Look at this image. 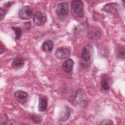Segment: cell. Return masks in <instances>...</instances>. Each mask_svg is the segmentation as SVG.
Returning a JSON list of instances; mask_svg holds the SVG:
<instances>
[{
  "label": "cell",
  "instance_id": "30bf717a",
  "mask_svg": "<svg viewBox=\"0 0 125 125\" xmlns=\"http://www.w3.org/2000/svg\"><path fill=\"white\" fill-rule=\"evenodd\" d=\"M70 113L71 111L70 108L68 106H65L60 112L59 119V121L63 122L67 121L70 116Z\"/></svg>",
  "mask_w": 125,
  "mask_h": 125
},
{
  "label": "cell",
  "instance_id": "5bb4252c",
  "mask_svg": "<svg viewBox=\"0 0 125 125\" xmlns=\"http://www.w3.org/2000/svg\"><path fill=\"white\" fill-rule=\"evenodd\" d=\"M24 61L21 58H16L12 62L11 66L16 69H19L23 66Z\"/></svg>",
  "mask_w": 125,
  "mask_h": 125
},
{
  "label": "cell",
  "instance_id": "277c9868",
  "mask_svg": "<svg viewBox=\"0 0 125 125\" xmlns=\"http://www.w3.org/2000/svg\"><path fill=\"white\" fill-rule=\"evenodd\" d=\"M68 4L66 2H62L59 3L56 9L57 15L60 16H65L68 14Z\"/></svg>",
  "mask_w": 125,
  "mask_h": 125
},
{
  "label": "cell",
  "instance_id": "d6986e66",
  "mask_svg": "<svg viewBox=\"0 0 125 125\" xmlns=\"http://www.w3.org/2000/svg\"><path fill=\"white\" fill-rule=\"evenodd\" d=\"M6 14V10L2 8V7L0 8V21L2 20L4 18L5 15Z\"/></svg>",
  "mask_w": 125,
  "mask_h": 125
},
{
  "label": "cell",
  "instance_id": "5b68a950",
  "mask_svg": "<svg viewBox=\"0 0 125 125\" xmlns=\"http://www.w3.org/2000/svg\"><path fill=\"white\" fill-rule=\"evenodd\" d=\"M33 15V12L31 8L28 6L22 7L19 11V17L23 20H28L30 19Z\"/></svg>",
  "mask_w": 125,
  "mask_h": 125
},
{
  "label": "cell",
  "instance_id": "7a4b0ae2",
  "mask_svg": "<svg viewBox=\"0 0 125 125\" xmlns=\"http://www.w3.org/2000/svg\"><path fill=\"white\" fill-rule=\"evenodd\" d=\"M71 13L76 18H81L83 16V4L82 0H74L71 2Z\"/></svg>",
  "mask_w": 125,
  "mask_h": 125
},
{
  "label": "cell",
  "instance_id": "9c48e42d",
  "mask_svg": "<svg viewBox=\"0 0 125 125\" xmlns=\"http://www.w3.org/2000/svg\"><path fill=\"white\" fill-rule=\"evenodd\" d=\"M103 10L107 13L115 14L118 13L119 7L115 3H109L105 4L104 6Z\"/></svg>",
  "mask_w": 125,
  "mask_h": 125
},
{
  "label": "cell",
  "instance_id": "7c38bea8",
  "mask_svg": "<svg viewBox=\"0 0 125 125\" xmlns=\"http://www.w3.org/2000/svg\"><path fill=\"white\" fill-rule=\"evenodd\" d=\"M74 63V62L71 59L66 60L62 64V68L63 70L67 73L71 72L73 69Z\"/></svg>",
  "mask_w": 125,
  "mask_h": 125
},
{
  "label": "cell",
  "instance_id": "44dd1931",
  "mask_svg": "<svg viewBox=\"0 0 125 125\" xmlns=\"http://www.w3.org/2000/svg\"><path fill=\"white\" fill-rule=\"evenodd\" d=\"M0 54H2V52H3V51H4V50L2 49V46H1V45H0Z\"/></svg>",
  "mask_w": 125,
  "mask_h": 125
},
{
  "label": "cell",
  "instance_id": "4fadbf2b",
  "mask_svg": "<svg viewBox=\"0 0 125 125\" xmlns=\"http://www.w3.org/2000/svg\"><path fill=\"white\" fill-rule=\"evenodd\" d=\"M53 42L50 40L45 41L42 46V50L46 53H50L53 49Z\"/></svg>",
  "mask_w": 125,
  "mask_h": 125
},
{
  "label": "cell",
  "instance_id": "e0dca14e",
  "mask_svg": "<svg viewBox=\"0 0 125 125\" xmlns=\"http://www.w3.org/2000/svg\"><path fill=\"white\" fill-rule=\"evenodd\" d=\"M118 57L122 59L125 58V48L124 47H121L118 52Z\"/></svg>",
  "mask_w": 125,
  "mask_h": 125
},
{
  "label": "cell",
  "instance_id": "3957f363",
  "mask_svg": "<svg viewBox=\"0 0 125 125\" xmlns=\"http://www.w3.org/2000/svg\"><path fill=\"white\" fill-rule=\"evenodd\" d=\"M85 98V96L83 90H78L74 95V96L70 98V103H71L73 105H77L81 104L83 102Z\"/></svg>",
  "mask_w": 125,
  "mask_h": 125
},
{
  "label": "cell",
  "instance_id": "8992f818",
  "mask_svg": "<svg viewBox=\"0 0 125 125\" xmlns=\"http://www.w3.org/2000/svg\"><path fill=\"white\" fill-rule=\"evenodd\" d=\"M70 55V50L65 47H61L57 49L55 52L56 57L61 60L66 59L68 58Z\"/></svg>",
  "mask_w": 125,
  "mask_h": 125
},
{
  "label": "cell",
  "instance_id": "2e32d148",
  "mask_svg": "<svg viewBox=\"0 0 125 125\" xmlns=\"http://www.w3.org/2000/svg\"><path fill=\"white\" fill-rule=\"evenodd\" d=\"M12 29L13 30V31L15 32V40H19L21 35L22 32L21 30L20 27H12Z\"/></svg>",
  "mask_w": 125,
  "mask_h": 125
},
{
  "label": "cell",
  "instance_id": "8fae6325",
  "mask_svg": "<svg viewBox=\"0 0 125 125\" xmlns=\"http://www.w3.org/2000/svg\"><path fill=\"white\" fill-rule=\"evenodd\" d=\"M14 96L19 103L24 104L27 101L28 94L25 91L18 90L14 92Z\"/></svg>",
  "mask_w": 125,
  "mask_h": 125
},
{
  "label": "cell",
  "instance_id": "ba28073f",
  "mask_svg": "<svg viewBox=\"0 0 125 125\" xmlns=\"http://www.w3.org/2000/svg\"><path fill=\"white\" fill-rule=\"evenodd\" d=\"M46 18L39 11H37L33 16V22L36 26H40L42 24L46 21Z\"/></svg>",
  "mask_w": 125,
  "mask_h": 125
},
{
  "label": "cell",
  "instance_id": "6da1fadb",
  "mask_svg": "<svg viewBox=\"0 0 125 125\" xmlns=\"http://www.w3.org/2000/svg\"><path fill=\"white\" fill-rule=\"evenodd\" d=\"M92 51V47L90 45H86L83 47L80 59V64L82 67L86 68L89 66L91 62Z\"/></svg>",
  "mask_w": 125,
  "mask_h": 125
},
{
  "label": "cell",
  "instance_id": "ffe728a7",
  "mask_svg": "<svg viewBox=\"0 0 125 125\" xmlns=\"http://www.w3.org/2000/svg\"><path fill=\"white\" fill-rule=\"evenodd\" d=\"M113 122L109 119H105L101 121L100 125H113Z\"/></svg>",
  "mask_w": 125,
  "mask_h": 125
},
{
  "label": "cell",
  "instance_id": "52a82bcc",
  "mask_svg": "<svg viewBox=\"0 0 125 125\" xmlns=\"http://www.w3.org/2000/svg\"><path fill=\"white\" fill-rule=\"evenodd\" d=\"M112 84L111 79L108 75H104L102 77L101 81V85L103 90L108 91L110 89Z\"/></svg>",
  "mask_w": 125,
  "mask_h": 125
},
{
  "label": "cell",
  "instance_id": "ac0fdd59",
  "mask_svg": "<svg viewBox=\"0 0 125 125\" xmlns=\"http://www.w3.org/2000/svg\"><path fill=\"white\" fill-rule=\"evenodd\" d=\"M32 120L33 121V122L35 123V124H40L42 122V118L37 115H35L33 116L32 117Z\"/></svg>",
  "mask_w": 125,
  "mask_h": 125
},
{
  "label": "cell",
  "instance_id": "9a60e30c",
  "mask_svg": "<svg viewBox=\"0 0 125 125\" xmlns=\"http://www.w3.org/2000/svg\"><path fill=\"white\" fill-rule=\"evenodd\" d=\"M47 107V100L46 97H42L40 98L38 109L40 111H45Z\"/></svg>",
  "mask_w": 125,
  "mask_h": 125
}]
</instances>
